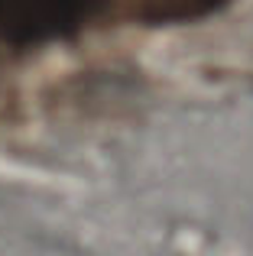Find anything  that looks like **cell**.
<instances>
[{
  "mask_svg": "<svg viewBox=\"0 0 253 256\" xmlns=\"http://www.w3.org/2000/svg\"><path fill=\"white\" fill-rule=\"evenodd\" d=\"M117 20L143 26H169V23H195L221 6L228 0H104Z\"/></svg>",
  "mask_w": 253,
  "mask_h": 256,
  "instance_id": "obj_2",
  "label": "cell"
},
{
  "mask_svg": "<svg viewBox=\"0 0 253 256\" xmlns=\"http://www.w3.org/2000/svg\"><path fill=\"white\" fill-rule=\"evenodd\" d=\"M104 0H0V39L16 49L68 39Z\"/></svg>",
  "mask_w": 253,
  "mask_h": 256,
  "instance_id": "obj_1",
  "label": "cell"
}]
</instances>
